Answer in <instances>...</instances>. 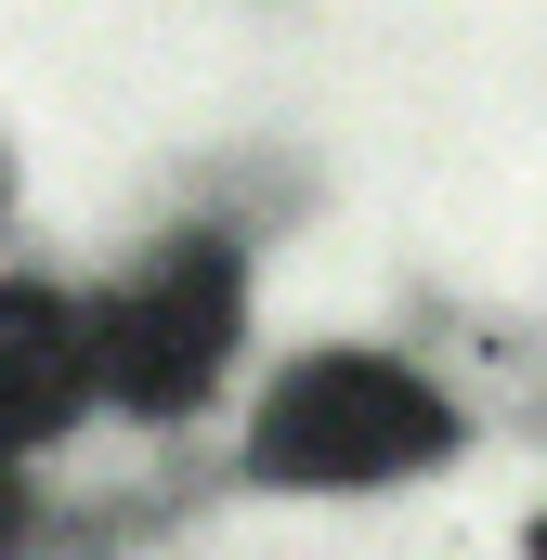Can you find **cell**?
I'll return each instance as SVG.
<instances>
[{
	"label": "cell",
	"mask_w": 547,
	"mask_h": 560,
	"mask_svg": "<svg viewBox=\"0 0 547 560\" xmlns=\"http://www.w3.org/2000/svg\"><path fill=\"white\" fill-rule=\"evenodd\" d=\"M443 443H456L443 392L405 378V365H379V352H313V365H287L274 405H261V430H248L261 482H326V495L405 482V469H430Z\"/></svg>",
	"instance_id": "obj_1"
},
{
	"label": "cell",
	"mask_w": 547,
	"mask_h": 560,
	"mask_svg": "<svg viewBox=\"0 0 547 560\" xmlns=\"http://www.w3.org/2000/svg\"><path fill=\"white\" fill-rule=\"evenodd\" d=\"M235 313H248V287H235V248L222 235H183V248H156L105 313H92V352H105V392L131 405V418H183L209 378H222V352H235Z\"/></svg>",
	"instance_id": "obj_2"
},
{
	"label": "cell",
	"mask_w": 547,
	"mask_h": 560,
	"mask_svg": "<svg viewBox=\"0 0 547 560\" xmlns=\"http://www.w3.org/2000/svg\"><path fill=\"white\" fill-rule=\"evenodd\" d=\"M105 392V352H92V313L66 287H0V456L53 443Z\"/></svg>",
	"instance_id": "obj_3"
},
{
	"label": "cell",
	"mask_w": 547,
	"mask_h": 560,
	"mask_svg": "<svg viewBox=\"0 0 547 560\" xmlns=\"http://www.w3.org/2000/svg\"><path fill=\"white\" fill-rule=\"evenodd\" d=\"M13 522H26V495H13V456H0V548H13Z\"/></svg>",
	"instance_id": "obj_4"
},
{
	"label": "cell",
	"mask_w": 547,
	"mask_h": 560,
	"mask_svg": "<svg viewBox=\"0 0 547 560\" xmlns=\"http://www.w3.org/2000/svg\"><path fill=\"white\" fill-rule=\"evenodd\" d=\"M535 560H547V522H535Z\"/></svg>",
	"instance_id": "obj_5"
}]
</instances>
